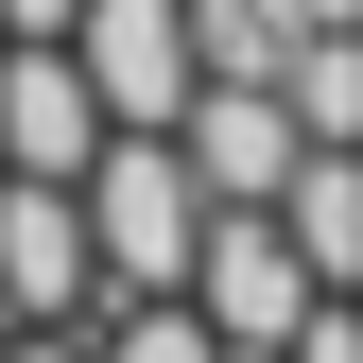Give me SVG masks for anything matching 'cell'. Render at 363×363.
Returning <instances> with one entry per match:
<instances>
[{
  "label": "cell",
  "mask_w": 363,
  "mask_h": 363,
  "mask_svg": "<svg viewBox=\"0 0 363 363\" xmlns=\"http://www.w3.org/2000/svg\"><path fill=\"white\" fill-rule=\"evenodd\" d=\"M121 121H104V86H86L69 35H0V173H86Z\"/></svg>",
  "instance_id": "5"
},
{
  "label": "cell",
  "mask_w": 363,
  "mask_h": 363,
  "mask_svg": "<svg viewBox=\"0 0 363 363\" xmlns=\"http://www.w3.org/2000/svg\"><path fill=\"white\" fill-rule=\"evenodd\" d=\"M277 18H294V35H363V0H277Z\"/></svg>",
  "instance_id": "13"
},
{
  "label": "cell",
  "mask_w": 363,
  "mask_h": 363,
  "mask_svg": "<svg viewBox=\"0 0 363 363\" xmlns=\"http://www.w3.org/2000/svg\"><path fill=\"white\" fill-rule=\"evenodd\" d=\"M86 363H225V329H208L191 294H121L104 329H86Z\"/></svg>",
  "instance_id": "8"
},
{
  "label": "cell",
  "mask_w": 363,
  "mask_h": 363,
  "mask_svg": "<svg viewBox=\"0 0 363 363\" xmlns=\"http://www.w3.org/2000/svg\"><path fill=\"white\" fill-rule=\"evenodd\" d=\"M225 363H294V346H225Z\"/></svg>",
  "instance_id": "14"
},
{
  "label": "cell",
  "mask_w": 363,
  "mask_h": 363,
  "mask_svg": "<svg viewBox=\"0 0 363 363\" xmlns=\"http://www.w3.org/2000/svg\"><path fill=\"white\" fill-rule=\"evenodd\" d=\"M86 18V0H0V35H69Z\"/></svg>",
  "instance_id": "12"
},
{
  "label": "cell",
  "mask_w": 363,
  "mask_h": 363,
  "mask_svg": "<svg viewBox=\"0 0 363 363\" xmlns=\"http://www.w3.org/2000/svg\"><path fill=\"white\" fill-rule=\"evenodd\" d=\"M173 139H191L208 208H277V191H294V156H311V121H294V86H259V69H208Z\"/></svg>",
  "instance_id": "4"
},
{
  "label": "cell",
  "mask_w": 363,
  "mask_h": 363,
  "mask_svg": "<svg viewBox=\"0 0 363 363\" xmlns=\"http://www.w3.org/2000/svg\"><path fill=\"white\" fill-rule=\"evenodd\" d=\"M294 363H363V294H311V329H294Z\"/></svg>",
  "instance_id": "10"
},
{
  "label": "cell",
  "mask_w": 363,
  "mask_h": 363,
  "mask_svg": "<svg viewBox=\"0 0 363 363\" xmlns=\"http://www.w3.org/2000/svg\"><path fill=\"white\" fill-rule=\"evenodd\" d=\"M294 121H311V139H363V35H294Z\"/></svg>",
  "instance_id": "9"
},
{
  "label": "cell",
  "mask_w": 363,
  "mask_h": 363,
  "mask_svg": "<svg viewBox=\"0 0 363 363\" xmlns=\"http://www.w3.org/2000/svg\"><path fill=\"white\" fill-rule=\"evenodd\" d=\"M311 294H329V277L294 259V225H277V208H208V242H191V311H208L225 346H294V329H311Z\"/></svg>",
  "instance_id": "3"
},
{
  "label": "cell",
  "mask_w": 363,
  "mask_h": 363,
  "mask_svg": "<svg viewBox=\"0 0 363 363\" xmlns=\"http://www.w3.org/2000/svg\"><path fill=\"white\" fill-rule=\"evenodd\" d=\"M277 225H294V259H311L329 294H363V139H311L294 191H277Z\"/></svg>",
  "instance_id": "7"
},
{
  "label": "cell",
  "mask_w": 363,
  "mask_h": 363,
  "mask_svg": "<svg viewBox=\"0 0 363 363\" xmlns=\"http://www.w3.org/2000/svg\"><path fill=\"white\" fill-rule=\"evenodd\" d=\"M69 191H86V242H104V311H121V294H191L208 173H191V139H173V121H121Z\"/></svg>",
  "instance_id": "1"
},
{
  "label": "cell",
  "mask_w": 363,
  "mask_h": 363,
  "mask_svg": "<svg viewBox=\"0 0 363 363\" xmlns=\"http://www.w3.org/2000/svg\"><path fill=\"white\" fill-rule=\"evenodd\" d=\"M69 52L104 86V121H191V0H86Z\"/></svg>",
  "instance_id": "6"
},
{
  "label": "cell",
  "mask_w": 363,
  "mask_h": 363,
  "mask_svg": "<svg viewBox=\"0 0 363 363\" xmlns=\"http://www.w3.org/2000/svg\"><path fill=\"white\" fill-rule=\"evenodd\" d=\"M104 311V242H86L69 173H0V329H86Z\"/></svg>",
  "instance_id": "2"
},
{
  "label": "cell",
  "mask_w": 363,
  "mask_h": 363,
  "mask_svg": "<svg viewBox=\"0 0 363 363\" xmlns=\"http://www.w3.org/2000/svg\"><path fill=\"white\" fill-rule=\"evenodd\" d=\"M0 363H86V329H0Z\"/></svg>",
  "instance_id": "11"
}]
</instances>
